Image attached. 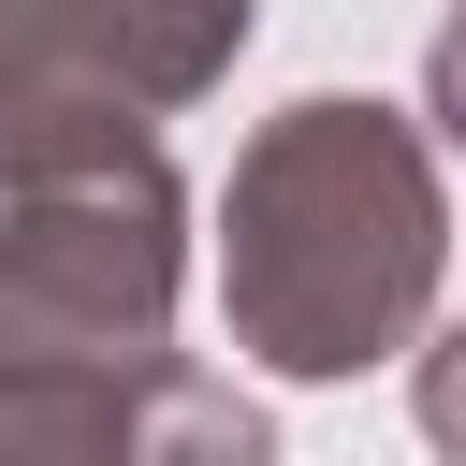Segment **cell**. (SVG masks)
Instances as JSON below:
<instances>
[{
	"mask_svg": "<svg viewBox=\"0 0 466 466\" xmlns=\"http://www.w3.org/2000/svg\"><path fill=\"white\" fill-rule=\"evenodd\" d=\"M422 87H437V116H451V131H466V15H451V29H437V58H422Z\"/></svg>",
	"mask_w": 466,
	"mask_h": 466,
	"instance_id": "7",
	"label": "cell"
},
{
	"mask_svg": "<svg viewBox=\"0 0 466 466\" xmlns=\"http://www.w3.org/2000/svg\"><path fill=\"white\" fill-rule=\"evenodd\" d=\"M131 466H277L262 408L204 364H146L131 379Z\"/></svg>",
	"mask_w": 466,
	"mask_h": 466,
	"instance_id": "4",
	"label": "cell"
},
{
	"mask_svg": "<svg viewBox=\"0 0 466 466\" xmlns=\"http://www.w3.org/2000/svg\"><path fill=\"white\" fill-rule=\"evenodd\" d=\"M422 437L466 451V335H437V364H422Z\"/></svg>",
	"mask_w": 466,
	"mask_h": 466,
	"instance_id": "6",
	"label": "cell"
},
{
	"mask_svg": "<svg viewBox=\"0 0 466 466\" xmlns=\"http://www.w3.org/2000/svg\"><path fill=\"white\" fill-rule=\"evenodd\" d=\"M248 15H0V189H87L116 160H160L146 116H175Z\"/></svg>",
	"mask_w": 466,
	"mask_h": 466,
	"instance_id": "3",
	"label": "cell"
},
{
	"mask_svg": "<svg viewBox=\"0 0 466 466\" xmlns=\"http://www.w3.org/2000/svg\"><path fill=\"white\" fill-rule=\"evenodd\" d=\"M233 335L277 379L393 364L437 291V175L393 102H291L233 160Z\"/></svg>",
	"mask_w": 466,
	"mask_h": 466,
	"instance_id": "1",
	"label": "cell"
},
{
	"mask_svg": "<svg viewBox=\"0 0 466 466\" xmlns=\"http://www.w3.org/2000/svg\"><path fill=\"white\" fill-rule=\"evenodd\" d=\"M175 320V175L116 160L87 189H29L0 233V379H146Z\"/></svg>",
	"mask_w": 466,
	"mask_h": 466,
	"instance_id": "2",
	"label": "cell"
},
{
	"mask_svg": "<svg viewBox=\"0 0 466 466\" xmlns=\"http://www.w3.org/2000/svg\"><path fill=\"white\" fill-rule=\"evenodd\" d=\"M0 466H131V379H0Z\"/></svg>",
	"mask_w": 466,
	"mask_h": 466,
	"instance_id": "5",
	"label": "cell"
}]
</instances>
